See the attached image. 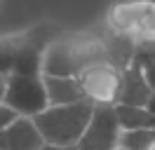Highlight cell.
I'll return each instance as SVG.
<instances>
[{
  "label": "cell",
  "mask_w": 155,
  "mask_h": 150,
  "mask_svg": "<svg viewBox=\"0 0 155 150\" xmlns=\"http://www.w3.org/2000/svg\"><path fill=\"white\" fill-rule=\"evenodd\" d=\"M99 61H110V47L106 38L97 33H68L59 35L45 52L42 75L80 77L82 70Z\"/></svg>",
  "instance_id": "1"
},
{
  "label": "cell",
  "mask_w": 155,
  "mask_h": 150,
  "mask_svg": "<svg viewBox=\"0 0 155 150\" xmlns=\"http://www.w3.org/2000/svg\"><path fill=\"white\" fill-rule=\"evenodd\" d=\"M106 28L132 47L155 45V0H120L108 7Z\"/></svg>",
  "instance_id": "2"
},
{
  "label": "cell",
  "mask_w": 155,
  "mask_h": 150,
  "mask_svg": "<svg viewBox=\"0 0 155 150\" xmlns=\"http://www.w3.org/2000/svg\"><path fill=\"white\" fill-rule=\"evenodd\" d=\"M94 115L92 101H78L71 106H49L35 115L40 134L47 145H78Z\"/></svg>",
  "instance_id": "3"
},
{
  "label": "cell",
  "mask_w": 155,
  "mask_h": 150,
  "mask_svg": "<svg viewBox=\"0 0 155 150\" xmlns=\"http://www.w3.org/2000/svg\"><path fill=\"white\" fill-rule=\"evenodd\" d=\"M5 103L17 115L35 117L49 108L45 75H10Z\"/></svg>",
  "instance_id": "4"
},
{
  "label": "cell",
  "mask_w": 155,
  "mask_h": 150,
  "mask_svg": "<svg viewBox=\"0 0 155 150\" xmlns=\"http://www.w3.org/2000/svg\"><path fill=\"white\" fill-rule=\"evenodd\" d=\"M87 101L94 106H115L122 89V68L113 61H99L78 77Z\"/></svg>",
  "instance_id": "5"
},
{
  "label": "cell",
  "mask_w": 155,
  "mask_h": 150,
  "mask_svg": "<svg viewBox=\"0 0 155 150\" xmlns=\"http://www.w3.org/2000/svg\"><path fill=\"white\" fill-rule=\"evenodd\" d=\"M122 139V127L115 106H94V115L87 131L78 143L80 150H117Z\"/></svg>",
  "instance_id": "6"
},
{
  "label": "cell",
  "mask_w": 155,
  "mask_h": 150,
  "mask_svg": "<svg viewBox=\"0 0 155 150\" xmlns=\"http://www.w3.org/2000/svg\"><path fill=\"white\" fill-rule=\"evenodd\" d=\"M47 145L33 117L19 115L0 131V150H42Z\"/></svg>",
  "instance_id": "7"
},
{
  "label": "cell",
  "mask_w": 155,
  "mask_h": 150,
  "mask_svg": "<svg viewBox=\"0 0 155 150\" xmlns=\"http://www.w3.org/2000/svg\"><path fill=\"white\" fill-rule=\"evenodd\" d=\"M153 87L146 77L143 59L136 56L129 66L122 68V89L117 96V103L125 106H148V101L153 99Z\"/></svg>",
  "instance_id": "8"
},
{
  "label": "cell",
  "mask_w": 155,
  "mask_h": 150,
  "mask_svg": "<svg viewBox=\"0 0 155 150\" xmlns=\"http://www.w3.org/2000/svg\"><path fill=\"white\" fill-rule=\"evenodd\" d=\"M45 87H47L49 106H71L78 101H87L85 89L78 77H57V75H45Z\"/></svg>",
  "instance_id": "9"
},
{
  "label": "cell",
  "mask_w": 155,
  "mask_h": 150,
  "mask_svg": "<svg viewBox=\"0 0 155 150\" xmlns=\"http://www.w3.org/2000/svg\"><path fill=\"white\" fill-rule=\"evenodd\" d=\"M117 120L122 131L132 129H155V112H150L146 106H125V103H115Z\"/></svg>",
  "instance_id": "10"
},
{
  "label": "cell",
  "mask_w": 155,
  "mask_h": 150,
  "mask_svg": "<svg viewBox=\"0 0 155 150\" xmlns=\"http://www.w3.org/2000/svg\"><path fill=\"white\" fill-rule=\"evenodd\" d=\"M19 45H21V33L0 38V73L12 75L14 61H17V54H19Z\"/></svg>",
  "instance_id": "11"
},
{
  "label": "cell",
  "mask_w": 155,
  "mask_h": 150,
  "mask_svg": "<svg viewBox=\"0 0 155 150\" xmlns=\"http://www.w3.org/2000/svg\"><path fill=\"white\" fill-rule=\"evenodd\" d=\"M153 145H155V129L122 131L120 148H125V150H150Z\"/></svg>",
  "instance_id": "12"
},
{
  "label": "cell",
  "mask_w": 155,
  "mask_h": 150,
  "mask_svg": "<svg viewBox=\"0 0 155 150\" xmlns=\"http://www.w3.org/2000/svg\"><path fill=\"white\" fill-rule=\"evenodd\" d=\"M17 117H19V115H17V112L12 110V108L7 106V103H0V131L5 129V127H7L10 122H14Z\"/></svg>",
  "instance_id": "13"
},
{
  "label": "cell",
  "mask_w": 155,
  "mask_h": 150,
  "mask_svg": "<svg viewBox=\"0 0 155 150\" xmlns=\"http://www.w3.org/2000/svg\"><path fill=\"white\" fill-rule=\"evenodd\" d=\"M143 68H146V77H148V82H150V87L155 92V59H143Z\"/></svg>",
  "instance_id": "14"
},
{
  "label": "cell",
  "mask_w": 155,
  "mask_h": 150,
  "mask_svg": "<svg viewBox=\"0 0 155 150\" xmlns=\"http://www.w3.org/2000/svg\"><path fill=\"white\" fill-rule=\"evenodd\" d=\"M7 80H10V75L0 73V103H5V94H7Z\"/></svg>",
  "instance_id": "15"
},
{
  "label": "cell",
  "mask_w": 155,
  "mask_h": 150,
  "mask_svg": "<svg viewBox=\"0 0 155 150\" xmlns=\"http://www.w3.org/2000/svg\"><path fill=\"white\" fill-rule=\"evenodd\" d=\"M42 150H80L78 145H45Z\"/></svg>",
  "instance_id": "16"
},
{
  "label": "cell",
  "mask_w": 155,
  "mask_h": 150,
  "mask_svg": "<svg viewBox=\"0 0 155 150\" xmlns=\"http://www.w3.org/2000/svg\"><path fill=\"white\" fill-rule=\"evenodd\" d=\"M146 108H148V110H150V112H155V94H153V99L148 101V106H146Z\"/></svg>",
  "instance_id": "17"
},
{
  "label": "cell",
  "mask_w": 155,
  "mask_h": 150,
  "mask_svg": "<svg viewBox=\"0 0 155 150\" xmlns=\"http://www.w3.org/2000/svg\"><path fill=\"white\" fill-rule=\"evenodd\" d=\"M117 150H125V148H117Z\"/></svg>",
  "instance_id": "18"
},
{
  "label": "cell",
  "mask_w": 155,
  "mask_h": 150,
  "mask_svg": "<svg viewBox=\"0 0 155 150\" xmlns=\"http://www.w3.org/2000/svg\"><path fill=\"white\" fill-rule=\"evenodd\" d=\"M150 150H155V145H153V148H150Z\"/></svg>",
  "instance_id": "19"
}]
</instances>
